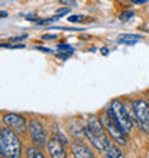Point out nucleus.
Segmentation results:
<instances>
[{"instance_id": "f257e3e1", "label": "nucleus", "mask_w": 149, "mask_h": 158, "mask_svg": "<svg viewBox=\"0 0 149 158\" xmlns=\"http://www.w3.org/2000/svg\"><path fill=\"white\" fill-rule=\"evenodd\" d=\"M20 139L10 128L0 129V154L7 158L20 157Z\"/></svg>"}, {"instance_id": "f03ea898", "label": "nucleus", "mask_w": 149, "mask_h": 158, "mask_svg": "<svg viewBox=\"0 0 149 158\" xmlns=\"http://www.w3.org/2000/svg\"><path fill=\"white\" fill-rule=\"evenodd\" d=\"M106 114L115 121L116 124L119 125V128L122 129L126 135L131 132V129H132V127H133V122H132V119H131V117H129L125 105L122 104L119 99L112 101L111 108L106 109Z\"/></svg>"}, {"instance_id": "7ed1b4c3", "label": "nucleus", "mask_w": 149, "mask_h": 158, "mask_svg": "<svg viewBox=\"0 0 149 158\" xmlns=\"http://www.w3.org/2000/svg\"><path fill=\"white\" fill-rule=\"evenodd\" d=\"M100 122L103 125V129L109 134V137H111L116 144H120V145H125V144H126V134L119 128V125L116 124L108 114L103 115V117H100Z\"/></svg>"}, {"instance_id": "20e7f679", "label": "nucleus", "mask_w": 149, "mask_h": 158, "mask_svg": "<svg viewBox=\"0 0 149 158\" xmlns=\"http://www.w3.org/2000/svg\"><path fill=\"white\" fill-rule=\"evenodd\" d=\"M132 106L141 129L149 134V104L143 99H136L132 102Z\"/></svg>"}, {"instance_id": "39448f33", "label": "nucleus", "mask_w": 149, "mask_h": 158, "mask_svg": "<svg viewBox=\"0 0 149 158\" xmlns=\"http://www.w3.org/2000/svg\"><path fill=\"white\" fill-rule=\"evenodd\" d=\"M83 135H85V137L87 138V141L93 145V148H95V150H98L99 152H102V154H105V152L108 151L109 147L112 145L111 141H109V138L106 137L105 134L96 135V134L91 132L87 127H83Z\"/></svg>"}, {"instance_id": "423d86ee", "label": "nucleus", "mask_w": 149, "mask_h": 158, "mask_svg": "<svg viewBox=\"0 0 149 158\" xmlns=\"http://www.w3.org/2000/svg\"><path fill=\"white\" fill-rule=\"evenodd\" d=\"M29 134L30 138H32V142H33L36 147H45L47 144V137H46L45 128L43 125L36 119H32L29 122Z\"/></svg>"}, {"instance_id": "0eeeda50", "label": "nucleus", "mask_w": 149, "mask_h": 158, "mask_svg": "<svg viewBox=\"0 0 149 158\" xmlns=\"http://www.w3.org/2000/svg\"><path fill=\"white\" fill-rule=\"evenodd\" d=\"M3 122L7 125L10 129L16 131L19 134H25L26 129H27V122H26L25 117L22 115H17V114H6L3 117Z\"/></svg>"}, {"instance_id": "6e6552de", "label": "nucleus", "mask_w": 149, "mask_h": 158, "mask_svg": "<svg viewBox=\"0 0 149 158\" xmlns=\"http://www.w3.org/2000/svg\"><path fill=\"white\" fill-rule=\"evenodd\" d=\"M46 147H47V151H49L50 157H53V158L66 157V152H65V148H63V142L58 137H52L50 139H47Z\"/></svg>"}, {"instance_id": "1a4fd4ad", "label": "nucleus", "mask_w": 149, "mask_h": 158, "mask_svg": "<svg viewBox=\"0 0 149 158\" xmlns=\"http://www.w3.org/2000/svg\"><path fill=\"white\" fill-rule=\"evenodd\" d=\"M72 155L76 158H92L93 157V152L85 144H82V142H79L76 139V142L72 144Z\"/></svg>"}, {"instance_id": "9d476101", "label": "nucleus", "mask_w": 149, "mask_h": 158, "mask_svg": "<svg viewBox=\"0 0 149 158\" xmlns=\"http://www.w3.org/2000/svg\"><path fill=\"white\" fill-rule=\"evenodd\" d=\"M86 127L89 128V131H91V132L96 134V135H100V134H103V125H102V122H100L99 118L93 117V115L87 117V119H86Z\"/></svg>"}, {"instance_id": "9b49d317", "label": "nucleus", "mask_w": 149, "mask_h": 158, "mask_svg": "<svg viewBox=\"0 0 149 158\" xmlns=\"http://www.w3.org/2000/svg\"><path fill=\"white\" fill-rule=\"evenodd\" d=\"M118 43H122V45H135L141 36L139 35H119L118 36Z\"/></svg>"}, {"instance_id": "f8f14e48", "label": "nucleus", "mask_w": 149, "mask_h": 158, "mask_svg": "<svg viewBox=\"0 0 149 158\" xmlns=\"http://www.w3.org/2000/svg\"><path fill=\"white\" fill-rule=\"evenodd\" d=\"M105 155L109 158H122L123 157V152L120 151L119 147H115V145H111L108 148V151L105 152Z\"/></svg>"}, {"instance_id": "ddd939ff", "label": "nucleus", "mask_w": 149, "mask_h": 158, "mask_svg": "<svg viewBox=\"0 0 149 158\" xmlns=\"http://www.w3.org/2000/svg\"><path fill=\"white\" fill-rule=\"evenodd\" d=\"M26 157H29V158H43L45 155L40 152V150H37V148H34V147H30V148L26 150Z\"/></svg>"}, {"instance_id": "4468645a", "label": "nucleus", "mask_w": 149, "mask_h": 158, "mask_svg": "<svg viewBox=\"0 0 149 158\" xmlns=\"http://www.w3.org/2000/svg\"><path fill=\"white\" fill-rule=\"evenodd\" d=\"M133 15H135V13H133L132 10H125V12H122L119 15V19L122 22H128L129 19H132L133 17Z\"/></svg>"}, {"instance_id": "2eb2a0df", "label": "nucleus", "mask_w": 149, "mask_h": 158, "mask_svg": "<svg viewBox=\"0 0 149 158\" xmlns=\"http://www.w3.org/2000/svg\"><path fill=\"white\" fill-rule=\"evenodd\" d=\"M58 49L62 50V52H73V48L70 45H66V43H60L58 45Z\"/></svg>"}, {"instance_id": "dca6fc26", "label": "nucleus", "mask_w": 149, "mask_h": 158, "mask_svg": "<svg viewBox=\"0 0 149 158\" xmlns=\"http://www.w3.org/2000/svg\"><path fill=\"white\" fill-rule=\"evenodd\" d=\"M0 48H12V49H23L25 45H10V43H0Z\"/></svg>"}, {"instance_id": "f3484780", "label": "nucleus", "mask_w": 149, "mask_h": 158, "mask_svg": "<svg viewBox=\"0 0 149 158\" xmlns=\"http://www.w3.org/2000/svg\"><path fill=\"white\" fill-rule=\"evenodd\" d=\"M69 22H72V23L85 22V16H78V15H74V16H69Z\"/></svg>"}, {"instance_id": "a211bd4d", "label": "nucleus", "mask_w": 149, "mask_h": 158, "mask_svg": "<svg viewBox=\"0 0 149 158\" xmlns=\"http://www.w3.org/2000/svg\"><path fill=\"white\" fill-rule=\"evenodd\" d=\"M72 53H73V52H62V50H60L59 53H56V56H58L59 59H63V60H65V59H67Z\"/></svg>"}, {"instance_id": "6ab92c4d", "label": "nucleus", "mask_w": 149, "mask_h": 158, "mask_svg": "<svg viewBox=\"0 0 149 158\" xmlns=\"http://www.w3.org/2000/svg\"><path fill=\"white\" fill-rule=\"evenodd\" d=\"M69 12H70V9H69V7H63V9L56 10V15L60 17V16H63V15H66V13H69Z\"/></svg>"}, {"instance_id": "aec40b11", "label": "nucleus", "mask_w": 149, "mask_h": 158, "mask_svg": "<svg viewBox=\"0 0 149 158\" xmlns=\"http://www.w3.org/2000/svg\"><path fill=\"white\" fill-rule=\"evenodd\" d=\"M59 3L63 4V6H73V4L76 3V0H60Z\"/></svg>"}, {"instance_id": "412c9836", "label": "nucleus", "mask_w": 149, "mask_h": 158, "mask_svg": "<svg viewBox=\"0 0 149 158\" xmlns=\"http://www.w3.org/2000/svg\"><path fill=\"white\" fill-rule=\"evenodd\" d=\"M34 49H37V50H42V52H46V53H52L53 50L52 49H49V48H43V46H36Z\"/></svg>"}, {"instance_id": "4be33fe9", "label": "nucleus", "mask_w": 149, "mask_h": 158, "mask_svg": "<svg viewBox=\"0 0 149 158\" xmlns=\"http://www.w3.org/2000/svg\"><path fill=\"white\" fill-rule=\"evenodd\" d=\"M56 38H58L56 35H43V36H42L43 40H52V39H56Z\"/></svg>"}, {"instance_id": "5701e85b", "label": "nucleus", "mask_w": 149, "mask_h": 158, "mask_svg": "<svg viewBox=\"0 0 149 158\" xmlns=\"http://www.w3.org/2000/svg\"><path fill=\"white\" fill-rule=\"evenodd\" d=\"M23 39H26V36H17V38H10V42L14 43V42H20V40H23Z\"/></svg>"}, {"instance_id": "b1692460", "label": "nucleus", "mask_w": 149, "mask_h": 158, "mask_svg": "<svg viewBox=\"0 0 149 158\" xmlns=\"http://www.w3.org/2000/svg\"><path fill=\"white\" fill-rule=\"evenodd\" d=\"M132 3H135V4H145V3H148V0H132Z\"/></svg>"}, {"instance_id": "393cba45", "label": "nucleus", "mask_w": 149, "mask_h": 158, "mask_svg": "<svg viewBox=\"0 0 149 158\" xmlns=\"http://www.w3.org/2000/svg\"><path fill=\"white\" fill-rule=\"evenodd\" d=\"M100 53L103 55V56H106V55L109 53V49L108 48H102V49H100Z\"/></svg>"}, {"instance_id": "a878e982", "label": "nucleus", "mask_w": 149, "mask_h": 158, "mask_svg": "<svg viewBox=\"0 0 149 158\" xmlns=\"http://www.w3.org/2000/svg\"><path fill=\"white\" fill-rule=\"evenodd\" d=\"M26 19H27V20H32V22H37V19L34 16H26Z\"/></svg>"}, {"instance_id": "bb28decb", "label": "nucleus", "mask_w": 149, "mask_h": 158, "mask_svg": "<svg viewBox=\"0 0 149 158\" xmlns=\"http://www.w3.org/2000/svg\"><path fill=\"white\" fill-rule=\"evenodd\" d=\"M7 16H9V13H7V12H3V10L0 12V17H7Z\"/></svg>"}, {"instance_id": "cd10ccee", "label": "nucleus", "mask_w": 149, "mask_h": 158, "mask_svg": "<svg viewBox=\"0 0 149 158\" xmlns=\"http://www.w3.org/2000/svg\"><path fill=\"white\" fill-rule=\"evenodd\" d=\"M148 104H149V96H148Z\"/></svg>"}]
</instances>
